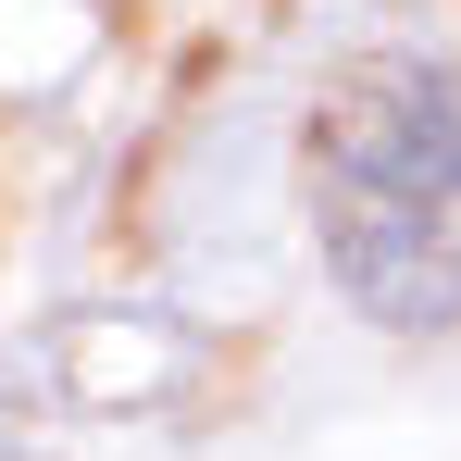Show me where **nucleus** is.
<instances>
[{
	"label": "nucleus",
	"mask_w": 461,
	"mask_h": 461,
	"mask_svg": "<svg viewBox=\"0 0 461 461\" xmlns=\"http://www.w3.org/2000/svg\"><path fill=\"white\" fill-rule=\"evenodd\" d=\"M312 225L337 287L399 324L437 337L461 324V76L449 63H349L300 125Z\"/></svg>",
	"instance_id": "f257e3e1"
}]
</instances>
